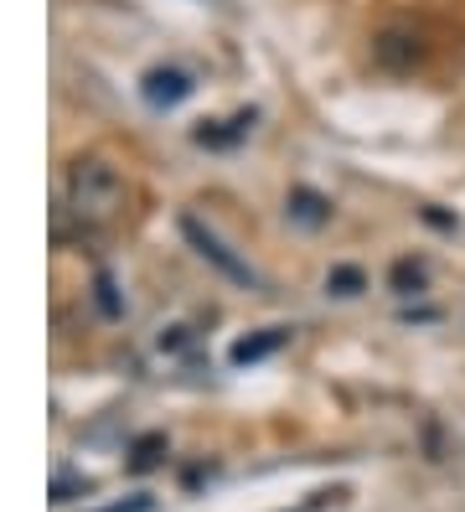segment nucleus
Returning <instances> with one entry per match:
<instances>
[{
	"label": "nucleus",
	"instance_id": "obj_1",
	"mask_svg": "<svg viewBox=\"0 0 465 512\" xmlns=\"http://www.w3.org/2000/svg\"><path fill=\"white\" fill-rule=\"evenodd\" d=\"M119 207H124V176L99 161V156H83L68 166V213L88 228H104L119 218Z\"/></svg>",
	"mask_w": 465,
	"mask_h": 512
},
{
	"label": "nucleus",
	"instance_id": "obj_2",
	"mask_svg": "<svg viewBox=\"0 0 465 512\" xmlns=\"http://www.w3.org/2000/svg\"><path fill=\"white\" fill-rule=\"evenodd\" d=\"M372 57H378V68H388V73H414L429 57V42L414 26H383V32L372 37Z\"/></svg>",
	"mask_w": 465,
	"mask_h": 512
},
{
	"label": "nucleus",
	"instance_id": "obj_3",
	"mask_svg": "<svg viewBox=\"0 0 465 512\" xmlns=\"http://www.w3.org/2000/svg\"><path fill=\"white\" fill-rule=\"evenodd\" d=\"M181 233H186V244H192V249L217 269V275H228L233 285H254V269H248V264H243V259H238V254H233V249L223 244V238L212 233V228H202L197 218H181Z\"/></svg>",
	"mask_w": 465,
	"mask_h": 512
},
{
	"label": "nucleus",
	"instance_id": "obj_4",
	"mask_svg": "<svg viewBox=\"0 0 465 512\" xmlns=\"http://www.w3.org/2000/svg\"><path fill=\"white\" fill-rule=\"evenodd\" d=\"M186 94H192V83H186V73H176V68H155L150 78H145V99L155 104V109H171V104H181Z\"/></svg>",
	"mask_w": 465,
	"mask_h": 512
},
{
	"label": "nucleus",
	"instance_id": "obj_5",
	"mask_svg": "<svg viewBox=\"0 0 465 512\" xmlns=\"http://www.w3.org/2000/svg\"><path fill=\"white\" fill-rule=\"evenodd\" d=\"M290 218H295V223H305V228H321V223L331 218V207H326V197L295 187V192H290Z\"/></svg>",
	"mask_w": 465,
	"mask_h": 512
},
{
	"label": "nucleus",
	"instance_id": "obj_6",
	"mask_svg": "<svg viewBox=\"0 0 465 512\" xmlns=\"http://www.w3.org/2000/svg\"><path fill=\"white\" fill-rule=\"evenodd\" d=\"M285 337H290V331L269 326L264 337H248V342H238V347H233V363H259V357H269L274 347H285Z\"/></svg>",
	"mask_w": 465,
	"mask_h": 512
},
{
	"label": "nucleus",
	"instance_id": "obj_7",
	"mask_svg": "<svg viewBox=\"0 0 465 512\" xmlns=\"http://www.w3.org/2000/svg\"><path fill=\"white\" fill-rule=\"evenodd\" d=\"M393 290L398 295H419L424 290V264L419 259H398L393 264Z\"/></svg>",
	"mask_w": 465,
	"mask_h": 512
},
{
	"label": "nucleus",
	"instance_id": "obj_8",
	"mask_svg": "<svg viewBox=\"0 0 465 512\" xmlns=\"http://www.w3.org/2000/svg\"><path fill=\"white\" fill-rule=\"evenodd\" d=\"M362 285H367V280H362V269H352V264H336L331 275H326V290L341 295V300H347V295H362Z\"/></svg>",
	"mask_w": 465,
	"mask_h": 512
},
{
	"label": "nucleus",
	"instance_id": "obj_9",
	"mask_svg": "<svg viewBox=\"0 0 465 512\" xmlns=\"http://www.w3.org/2000/svg\"><path fill=\"white\" fill-rule=\"evenodd\" d=\"M99 306H104V316H119V295H114L109 275H99Z\"/></svg>",
	"mask_w": 465,
	"mask_h": 512
},
{
	"label": "nucleus",
	"instance_id": "obj_10",
	"mask_svg": "<svg viewBox=\"0 0 465 512\" xmlns=\"http://www.w3.org/2000/svg\"><path fill=\"white\" fill-rule=\"evenodd\" d=\"M104 512H150V497H135V502H119V507H104Z\"/></svg>",
	"mask_w": 465,
	"mask_h": 512
},
{
	"label": "nucleus",
	"instance_id": "obj_11",
	"mask_svg": "<svg viewBox=\"0 0 465 512\" xmlns=\"http://www.w3.org/2000/svg\"><path fill=\"white\" fill-rule=\"evenodd\" d=\"M155 450H161V440H145V445H140V456H135V466H150V461H155Z\"/></svg>",
	"mask_w": 465,
	"mask_h": 512
}]
</instances>
